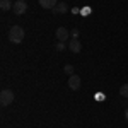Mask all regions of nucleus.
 Here are the masks:
<instances>
[{
    "label": "nucleus",
    "instance_id": "9b49d317",
    "mask_svg": "<svg viewBox=\"0 0 128 128\" xmlns=\"http://www.w3.org/2000/svg\"><path fill=\"white\" fill-rule=\"evenodd\" d=\"M63 72H65L67 75H74V65H65V67H63Z\"/></svg>",
    "mask_w": 128,
    "mask_h": 128
},
{
    "label": "nucleus",
    "instance_id": "f8f14e48",
    "mask_svg": "<svg viewBox=\"0 0 128 128\" xmlns=\"http://www.w3.org/2000/svg\"><path fill=\"white\" fill-rule=\"evenodd\" d=\"M56 50H58V51H63V50H65V43L58 41V44H56Z\"/></svg>",
    "mask_w": 128,
    "mask_h": 128
},
{
    "label": "nucleus",
    "instance_id": "f03ea898",
    "mask_svg": "<svg viewBox=\"0 0 128 128\" xmlns=\"http://www.w3.org/2000/svg\"><path fill=\"white\" fill-rule=\"evenodd\" d=\"M14 92L10 90V89H4L2 92H0V104L2 106H10L12 102H14Z\"/></svg>",
    "mask_w": 128,
    "mask_h": 128
},
{
    "label": "nucleus",
    "instance_id": "ddd939ff",
    "mask_svg": "<svg viewBox=\"0 0 128 128\" xmlns=\"http://www.w3.org/2000/svg\"><path fill=\"white\" fill-rule=\"evenodd\" d=\"M72 36H74V38H79V29H74V31H72Z\"/></svg>",
    "mask_w": 128,
    "mask_h": 128
},
{
    "label": "nucleus",
    "instance_id": "2eb2a0df",
    "mask_svg": "<svg viewBox=\"0 0 128 128\" xmlns=\"http://www.w3.org/2000/svg\"><path fill=\"white\" fill-rule=\"evenodd\" d=\"M125 120L128 121V109H125Z\"/></svg>",
    "mask_w": 128,
    "mask_h": 128
},
{
    "label": "nucleus",
    "instance_id": "39448f33",
    "mask_svg": "<svg viewBox=\"0 0 128 128\" xmlns=\"http://www.w3.org/2000/svg\"><path fill=\"white\" fill-rule=\"evenodd\" d=\"M80 84H82V82H80L79 75H75V74H74V75H70V77H68V87L72 89V90H79Z\"/></svg>",
    "mask_w": 128,
    "mask_h": 128
},
{
    "label": "nucleus",
    "instance_id": "20e7f679",
    "mask_svg": "<svg viewBox=\"0 0 128 128\" xmlns=\"http://www.w3.org/2000/svg\"><path fill=\"white\" fill-rule=\"evenodd\" d=\"M68 50L72 53H80V51H82V44H80L79 38H72V40L68 41Z\"/></svg>",
    "mask_w": 128,
    "mask_h": 128
},
{
    "label": "nucleus",
    "instance_id": "9d476101",
    "mask_svg": "<svg viewBox=\"0 0 128 128\" xmlns=\"http://www.w3.org/2000/svg\"><path fill=\"white\" fill-rule=\"evenodd\" d=\"M120 96L121 98H128V84H123L120 87Z\"/></svg>",
    "mask_w": 128,
    "mask_h": 128
},
{
    "label": "nucleus",
    "instance_id": "423d86ee",
    "mask_svg": "<svg viewBox=\"0 0 128 128\" xmlns=\"http://www.w3.org/2000/svg\"><path fill=\"white\" fill-rule=\"evenodd\" d=\"M55 36H56V40H58V41L65 43V41H67V40L70 38V32H68V29H67V28H58V29H56V34H55Z\"/></svg>",
    "mask_w": 128,
    "mask_h": 128
},
{
    "label": "nucleus",
    "instance_id": "0eeeda50",
    "mask_svg": "<svg viewBox=\"0 0 128 128\" xmlns=\"http://www.w3.org/2000/svg\"><path fill=\"white\" fill-rule=\"evenodd\" d=\"M67 10H68V5H67L65 2H58V4H56V7L51 10V12H53V14H65Z\"/></svg>",
    "mask_w": 128,
    "mask_h": 128
},
{
    "label": "nucleus",
    "instance_id": "4468645a",
    "mask_svg": "<svg viewBox=\"0 0 128 128\" xmlns=\"http://www.w3.org/2000/svg\"><path fill=\"white\" fill-rule=\"evenodd\" d=\"M96 99H99V101H101V99H104V96H102V94H96Z\"/></svg>",
    "mask_w": 128,
    "mask_h": 128
},
{
    "label": "nucleus",
    "instance_id": "f257e3e1",
    "mask_svg": "<svg viewBox=\"0 0 128 128\" xmlns=\"http://www.w3.org/2000/svg\"><path fill=\"white\" fill-rule=\"evenodd\" d=\"M24 36H26V32H24V29L20 28V26H12L9 29V41L10 43H14V44H19V43H22L24 41Z\"/></svg>",
    "mask_w": 128,
    "mask_h": 128
},
{
    "label": "nucleus",
    "instance_id": "6e6552de",
    "mask_svg": "<svg viewBox=\"0 0 128 128\" xmlns=\"http://www.w3.org/2000/svg\"><path fill=\"white\" fill-rule=\"evenodd\" d=\"M56 4H58V2H56V0H40V5L41 7H43V9H55V7H56Z\"/></svg>",
    "mask_w": 128,
    "mask_h": 128
},
{
    "label": "nucleus",
    "instance_id": "1a4fd4ad",
    "mask_svg": "<svg viewBox=\"0 0 128 128\" xmlns=\"http://www.w3.org/2000/svg\"><path fill=\"white\" fill-rule=\"evenodd\" d=\"M10 7H14V4H10V0H0V9L4 12L10 10Z\"/></svg>",
    "mask_w": 128,
    "mask_h": 128
},
{
    "label": "nucleus",
    "instance_id": "7ed1b4c3",
    "mask_svg": "<svg viewBox=\"0 0 128 128\" xmlns=\"http://www.w3.org/2000/svg\"><path fill=\"white\" fill-rule=\"evenodd\" d=\"M26 10H28V4H26L24 0H17V2H14L12 12H14L16 16H22V14H26Z\"/></svg>",
    "mask_w": 128,
    "mask_h": 128
}]
</instances>
